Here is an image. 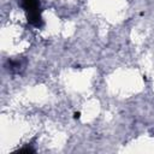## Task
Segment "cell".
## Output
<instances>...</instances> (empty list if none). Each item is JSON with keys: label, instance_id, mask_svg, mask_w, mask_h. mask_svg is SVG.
Returning a JSON list of instances; mask_svg holds the SVG:
<instances>
[{"label": "cell", "instance_id": "1", "mask_svg": "<svg viewBox=\"0 0 154 154\" xmlns=\"http://www.w3.org/2000/svg\"><path fill=\"white\" fill-rule=\"evenodd\" d=\"M22 7L25 10L28 22L31 25L36 28H41L43 25L38 0H22Z\"/></svg>", "mask_w": 154, "mask_h": 154}, {"label": "cell", "instance_id": "2", "mask_svg": "<svg viewBox=\"0 0 154 154\" xmlns=\"http://www.w3.org/2000/svg\"><path fill=\"white\" fill-rule=\"evenodd\" d=\"M17 152H19V153H34L35 150H34L32 148H30V147H25V148H22V149H18Z\"/></svg>", "mask_w": 154, "mask_h": 154}, {"label": "cell", "instance_id": "3", "mask_svg": "<svg viewBox=\"0 0 154 154\" xmlns=\"http://www.w3.org/2000/svg\"><path fill=\"white\" fill-rule=\"evenodd\" d=\"M79 117V113H75V118H78Z\"/></svg>", "mask_w": 154, "mask_h": 154}]
</instances>
